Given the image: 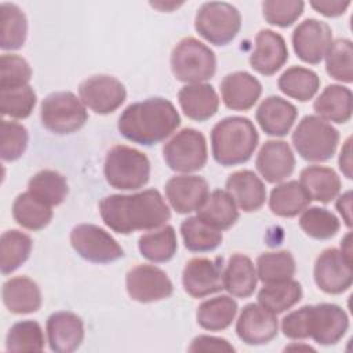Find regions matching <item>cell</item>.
<instances>
[{"instance_id": "1", "label": "cell", "mask_w": 353, "mask_h": 353, "mask_svg": "<svg viewBox=\"0 0 353 353\" xmlns=\"http://www.w3.org/2000/svg\"><path fill=\"white\" fill-rule=\"evenodd\" d=\"M99 214L103 223L120 234L157 229L171 218L170 207L157 189L106 196L99 201Z\"/></svg>"}, {"instance_id": "2", "label": "cell", "mask_w": 353, "mask_h": 353, "mask_svg": "<svg viewBox=\"0 0 353 353\" xmlns=\"http://www.w3.org/2000/svg\"><path fill=\"white\" fill-rule=\"evenodd\" d=\"M181 124L174 103L161 97L128 105L119 117V132L128 141L152 146L168 138Z\"/></svg>"}, {"instance_id": "3", "label": "cell", "mask_w": 353, "mask_h": 353, "mask_svg": "<svg viewBox=\"0 0 353 353\" xmlns=\"http://www.w3.org/2000/svg\"><path fill=\"white\" fill-rule=\"evenodd\" d=\"M349 328L346 312L334 303L305 305L281 320V331L290 339L312 338L319 345L338 343Z\"/></svg>"}, {"instance_id": "4", "label": "cell", "mask_w": 353, "mask_h": 353, "mask_svg": "<svg viewBox=\"0 0 353 353\" xmlns=\"http://www.w3.org/2000/svg\"><path fill=\"white\" fill-rule=\"evenodd\" d=\"M258 141L259 135L250 119L241 116L225 117L211 131L214 160L223 167L243 164L254 154Z\"/></svg>"}, {"instance_id": "5", "label": "cell", "mask_w": 353, "mask_h": 353, "mask_svg": "<svg viewBox=\"0 0 353 353\" xmlns=\"http://www.w3.org/2000/svg\"><path fill=\"white\" fill-rule=\"evenodd\" d=\"M103 174L112 188L137 190L149 181L150 161L143 152L135 148L116 145L106 153Z\"/></svg>"}, {"instance_id": "6", "label": "cell", "mask_w": 353, "mask_h": 353, "mask_svg": "<svg viewBox=\"0 0 353 353\" xmlns=\"http://www.w3.org/2000/svg\"><path fill=\"white\" fill-rule=\"evenodd\" d=\"M292 145L298 154L312 163L328 161L336 152L339 132L319 116H305L292 132Z\"/></svg>"}, {"instance_id": "7", "label": "cell", "mask_w": 353, "mask_h": 353, "mask_svg": "<svg viewBox=\"0 0 353 353\" xmlns=\"http://www.w3.org/2000/svg\"><path fill=\"white\" fill-rule=\"evenodd\" d=\"M176 80L197 84L210 80L216 70L214 51L194 37H185L174 47L170 58Z\"/></svg>"}, {"instance_id": "8", "label": "cell", "mask_w": 353, "mask_h": 353, "mask_svg": "<svg viewBox=\"0 0 353 353\" xmlns=\"http://www.w3.org/2000/svg\"><path fill=\"white\" fill-rule=\"evenodd\" d=\"M41 124L58 135L79 131L88 120L85 105L70 91H58L47 95L40 106Z\"/></svg>"}, {"instance_id": "9", "label": "cell", "mask_w": 353, "mask_h": 353, "mask_svg": "<svg viewBox=\"0 0 353 353\" xmlns=\"http://www.w3.org/2000/svg\"><path fill=\"white\" fill-rule=\"evenodd\" d=\"M240 28V11L226 1L201 4L194 18L196 32L215 46L229 44L237 36Z\"/></svg>"}, {"instance_id": "10", "label": "cell", "mask_w": 353, "mask_h": 353, "mask_svg": "<svg viewBox=\"0 0 353 353\" xmlns=\"http://www.w3.org/2000/svg\"><path fill=\"white\" fill-rule=\"evenodd\" d=\"M165 164L176 172L201 170L208 157L205 137L194 128H183L163 146Z\"/></svg>"}, {"instance_id": "11", "label": "cell", "mask_w": 353, "mask_h": 353, "mask_svg": "<svg viewBox=\"0 0 353 353\" xmlns=\"http://www.w3.org/2000/svg\"><path fill=\"white\" fill-rule=\"evenodd\" d=\"M70 244L83 259L94 263H110L124 256L110 233L92 223L76 225L70 232Z\"/></svg>"}, {"instance_id": "12", "label": "cell", "mask_w": 353, "mask_h": 353, "mask_svg": "<svg viewBox=\"0 0 353 353\" xmlns=\"http://www.w3.org/2000/svg\"><path fill=\"white\" fill-rule=\"evenodd\" d=\"M125 287L131 299L139 303H150L167 299L174 292V285L167 273L148 263H139L128 270Z\"/></svg>"}, {"instance_id": "13", "label": "cell", "mask_w": 353, "mask_h": 353, "mask_svg": "<svg viewBox=\"0 0 353 353\" xmlns=\"http://www.w3.org/2000/svg\"><path fill=\"white\" fill-rule=\"evenodd\" d=\"M81 102L98 114H109L117 110L127 98L124 84L109 74H95L79 85Z\"/></svg>"}, {"instance_id": "14", "label": "cell", "mask_w": 353, "mask_h": 353, "mask_svg": "<svg viewBox=\"0 0 353 353\" xmlns=\"http://www.w3.org/2000/svg\"><path fill=\"white\" fill-rule=\"evenodd\" d=\"M313 276L316 285L323 292L331 295L342 294L353 283L352 261L338 248H327L316 258Z\"/></svg>"}, {"instance_id": "15", "label": "cell", "mask_w": 353, "mask_h": 353, "mask_svg": "<svg viewBox=\"0 0 353 353\" xmlns=\"http://www.w3.org/2000/svg\"><path fill=\"white\" fill-rule=\"evenodd\" d=\"M183 290L193 298H204L207 295L223 290V259L199 256L186 262L182 272Z\"/></svg>"}, {"instance_id": "16", "label": "cell", "mask_w": 353, "mask_h": 353, "mask_svg": "<svg viewBox=\"0 0 353 353\" xmlns=\"http://www.w3.org/2000/svg\"><path fill=\"white\" fill-rule=\"evenodd\" d=\"M332 43V29L316 18L302 21L292 33V47L296 57L310 65H317L325 57Z\"/></svg>"}, {"instance_id": "17", "label": "cell", "mask_w": 353, "mask_h": 353, "mask_svg": "<svg viewBox=\"0 0 353 353\" xmlns=\"http://www.w3.org/2000/svg\"><path fill=\"white\" fill-rule=\"evenodd\" d=\"M279 321L274 313L259 303H248L243 307L237 323L236 334L245 345H265L277 336Z\"/></svg>"}, {"instance_id": "18", "label": "cell", "mask_w": 353, "mask_h": 353, "mask_svg": "<svg viewBox=\"0 0 353 353\" xmlns=\"http://www.w3.org/2000/svg\"><path fill=\"white\" fill-rule=\"evenodd\" d=\"M165 197L178 214L197 211L210 194L208 183L199 175H175L165 183Z\"/></svg>"}, {"instance_id": "19", "label": "cell", "mask_w": 353, "mask_h": 353, "mask_svg": "<svg viewBox=\"0 0 353 353\" xmlns=\"http://www.w3.org/2000/svg\"><path fill=\"white\" fill-rule=\"evenodd\" d=\"M48 346L57 353H72L77 350L84 339L83 320L73 312H55L46 324Z\"/></svg>"}, {"instance_id": "20", "label": "cell", "mask_w": 353, "mask_h": 353, "mask_svg": "<svg viewBox=\"0 0 353 353\" xmlns=\"http://www.w3.org/2000/svg\"><path fill=\"white\" fill-rule=\"evenodd\" d=\"M288 61V48L281 34L262 29L255 37V50L250 55L251 68L263 74L272 76Z\"/></svg>"}, {"instance_id": "21", "label": "cell", "mask_w": 353, "mask_h": 353, "mask_svg": "<svg viewBox=\"0 0 353 353\" xmlns=\"http://www.w3.org/2000/svg\"><path fill=\"white\" fill-rule=\"evenodd\" d=\"M255 165L265 181L279 183L294 172L295 156L285 141L269 139L261 146Z\"/></svg>"}, {"instance_id": "22", "label": "cell", "mask_w": 353, "mask_h": 353, "mask_svg": "<svg viewBox=\"0 0 353 353\" xmlns=\"http://www.w3.org/2000/svg\"><path fill=\"white\" fill-rule=\"evenodd\" d=\"M221 94L228 109L245 112L258 102L262 94V84L248 72H233L222 79Z\"/></svg>"}, {"instance_id": "23", "label": "cell", "mask_w": 353, "mask_h": 353, "mask_svg": "<svg viewBox=\"0 0 353 353\" xmlns=\"http://www.w3.org/2000/svg\"><path fill=\"white\" fill-rule=\"evenodd\" d=\"M296 117V108L287 99L276 95L265 98L255 113V119L262 131L272 137L287 135Z\"/></svg>"}, {"instance_id": "24", "label": "cell", "mask_w": 353, "mask_h": 353, "mask_svg": "<svg viewBox=\"0 0 353 353\" xmlns=\"http://www.w3.org/2000/svg\"><path fill=\"white\" fill-rule=\"evenodd\" d=\"M226 192L244 212L258 211L266 200V188L262 179L250 170H240L226 179Z\"/></svg>"}, {"instance_id": "25", "label": "cell", "mask_w": 353, "mask_h": 353, "mask_svg": "<svg viewBox=\"0 0 353 353\" xmlns=\"http://www.w3.org/2000/svg\"><path fill=\"white\" fill-rule=\"evenodd\" d=\"M178 102L185 116L196 121L211 119L219 108L216 91L205 83L183 85L178 92Z\"/></svg>"}, {"instance_id": "26", "label": "cell", "mask_w": 353, "mask_h": 353, "mask_svg": "<svg viewBox=\"0 0 353 353\" xmlns=\"http://www.w3.org/2000/svg\"><path fill=\"white\" fill-rule=\"evenodd\" d=\"M3 303L14 314L34 313L41 306V292L37 283L26 276L11 277L3 284Z\"/></svg>"}, {"instance_id": "27", "label": "cell", "mask_w": 353, "mask_h": 353, "mask_svg": "<svg viewBox=\"0 0 353 353\" xmlns=\"http://www.w3.org/2000/svg\"><path fill=\"white\" fill-rule=\"evenodd\" d=\"M313 109L320 119L343 124L350 120L353 97L347 87L339 84L327 85L313 102Z\"/></svg>"}, {"instance_id": "28", "label": "cell", "mask_w": 353, "mask_h": 353, "mask_svg": "<svg viewBox=\"0 0 353 353\" xmlns=\"http://www.w3.org/2000/svg\"><path fill=\"white\" fill-rule=\"evenodd\" d=\"M258 283L256 269L252 261L243 254H233L223 270V288L236 298H248Z\"/></svg>"}, {"instance_id": "29", "label": "cell", "mask_w": 353, "mask_h": 353, "mask_svg": "<svg viewBox=\"0 0 353 353\" xmlns=\"http://www.w3.org/2000/svg\"><path fill=\"white\" fill-rule=\"evenodd\" d=\"M299 183L310 200L330 203L341 192L338 174L324 165H309L301 171Z\"/></svg>"}, {"instance_id": "30", "label": "cell", "mask_w": 353, "mask_h": 353, "mask_svg": "<svg viewBox=\"0 0 353 353\" xmlns=\"http://www.w3.org/2000/svg\"><path fill=\"white\" fill-rule=\"evenodd\" d=\"M197 216L222 232L237 222L239 210L226 190L216 189L208 194L203 205L197 210Z\"/></svg>"}, {"instance_id": "31", "label": "cell", "mask_w": 353, "mask_h": 353, "mask_svg": "<svg viewBox=\"0 0 353 353\" xmlns=\"http://www.w3.org/2000/svg\"><path fill=\"white\" fill-rule=\"evenodd\" d=\"M237 302L229 295H219L201 302L196 312L197 324L208 331L228 328L236 317Z\"/></svg>"}, {"instance_id": "32", "label": "cell", "mask_w": 353, "mask_h": 353, "mask_svg": "<svg viewBox=\"0 0 353 353\" xmlns=\"http://www.w3.org/2000/svg\"><path fill=\"white\" fill-rule=\"evenodd\" d=\"M310 204V199L298 181H287L272 189L269 196L270 211L283 218L301 214Z\"/></svg>"}, {"instance_id": "33", "label": "cell", "mask_w": 353, "mask_h": 353, "mask_svg": "<svg viewBox=\"0 0 353 353\" xmlns=\"http://www.w3.org/2000/svg\"><path fill=\"white\" fill-rule=\"evenodd\" d=\"M138 248L141 255L150 262H168L178 250L175 229L171 225H164L142 234L138 240Z\"/></svg>"}, {"instance_id": "34", "label": "cell", "mask_w": 353, "mask_h": 353, "mask_svg": "<svg viewBox=\"0 0 353 353\" xmlns=\"http://www.w3.org/2000/svg\"><path fill=\"white\" fill-rule=\"evenodd\" d=\"M301 299L302 285L294 279L263 284L258 292V303L274 314L291 309Z\"/></svg>"}, {"instance_id": "35", "label": "cell", "mask_w": 353, "mask_h": 353, "mask_svg": "<svg viewBox=\"0 0 353 353\" xmlns=\"http://www.w3.org/2000/svg\"><path fill=\"white\" fill-rule=\"evenodd\" d=\"M12 216L25 229L41 230L51 222L52 210L30 192H23L12 203Z\"/></svg>"}, {"instance_id": "36", "label": "cell", "mask_w": 353, "mask_h": 353, "mask_svg": "<svg viewBox=\"0 0 353 353\" xmlns=\"http://www.w3.org/2000/svg\"><path fill=\"white\" fill-rule=\"evenodd\" d=\"M181 236L185 247L192 252L214 251L223 240L221 230L212 228L197 215L182 221Z\"/></svg>"}, {"instance_id": "37", "label": "cell", "mask_w": 353, "mask_h": 353, "mask_svg": "<svg viewBox=\"0 0 353 353\" xmlns=\"http://www.w3.org/2000/svg\"><path fill=\"white\" fill-rule=\"evenodd\" d=\"M32 239L26 233L11 229L0 239V268L3 274H10L22 266L32 251Z\"/></svg>"}, {"instance_id": "38", "label": "cell", "mask_w": 353, "mask_h": 353, "mask_svg": "<svg viewBox=\"0 0 353 353\" xmlns=\"http://www.w3.org/2000/svg\"><path fill=\"white\" fill-rule=\"evenodd\" d=\"M277 85L287 97L306 102L319 91L320 79L316 72L307 68L291 66L279 77Z\"/></svg>"}, {"instance_id": "39", "label": "cell", "mask_w": 353, "mask_h": 353, "mask_svg": "<svg viewBox=\"0 0 353 353\" xmlns=\"http://www.w3.org/2000/svg\"><path fill=\"white\" fill-rule=\"evenodd\" d=\"M0 47L4 51L19 50L28 36V19L25 12L12 3H1Z\"/></svg>"}, {"instance_id": "40", "label": "cell", "mask_w": 353, "mask_h": 353, "mask_svg": "<svg viewBox=\"0 0 353 353\" xmlns=\"http://www.w3.org/2000/svg\"><path fill=\"white\" fill-rule=\"evenodd\" d=\"M28 192H30L50 207H54L63 203L69 188L66 178L58 171L41 170L29 179Z\"/></svg>"}, {"instance_id": "41", "label": "cell", "mask_w": 353, "mask_h": 353, "mask_svg": "<svg viewBox=\"0 0 353 353\" xmlns=\"http://www.w3.org/2000/svg\"><path fill=\"white\" fill-rule=\"evenodd\" d=\"M296 265L290 251L263 252L256 259V276L263 283H277L292 279Z\"/></svg>"}, {"instance_id": "42", "label": "cell", "mask_w": 353, "mask_h": 353, "mask_svg": "<svg viewBox=\"0 0 353 353\" xmlns=\"http://www.w3.org/2000/svg\"><path fill=\"white\" fill-rule=\"evenodd\" d=\"M44 349V334L34 320H22L11 325L6 336L8 352H41Z\"/></svg>"}, {"instance_id": "43", "label": "cell", "mask_w": 353, "mask_h": 353, "mask_svg": "<svg viewBox=\"0 0 353 353\" xmlns=\"http://www.w3.org/2000/svg\"><path fill=\"white\" fill-rule=\"evenodd\" d=\"M327 73L342 83L353 81V44L349 39L334 40L325 52Z\"/></svg>"}, {"instance_id": "44", "label": "cell", "mask_w": 353, "mask_h": 353, "mask_svg": "<svg viewBox=\"0 0 353 353\" xmlns=\"http://www.w3.org/2000/svg\"><path fill=\"white\" fill-rule=\"evenodd\" d=\"M299 226L312 239L328 240L338 233L341 223L339 219L327 208L310 207L302 211Z\"/></svg>"}, {"instance_id": "45", "label": "cell", "mask_w": 353, "mask_h": 353, "mask_svg": "<svg viewBox=\"0 0 353 353\" xmlns=\"http://www.w3.org/2000/svg\"><path fill=\"white\" fill-rule=\"evenodd\" d=\"M36 102V92L29 84L0 90V110L3 116H10L12 119H26L33 112Z\"/></svg>"}, {"instance_id": "46", "label": "cell", "mask_w": 353, "mask_h": 353, "mask_svg": "<svg viewBox=\"0 0 353 353\" xmlns=\"http://www.w3.org/2000/svg\"><path fill=\"white\" fill-rule=\"evenodd\" d=\"M28 130L11 120H1L0 125V154L3 161H15L26 150Z\"/></svg>"}, {"instance_id": "47", "label": "cell", "mask_w": 353, "mask_h": 353, "mask_svg": "<svg viewBox=\"0 0 353 353\" xmlns=\"http://www.w3.org/2000/svg\"><path fill=\"white\" fill-rule=\"evenodd\" d=\"M303 8L305 3L298 0H266L262 3L265 21L280 28L291 26L303 14Z\"/></svg>"}, {"instance_id": "48", "label": "cell", "mask_w": 353, "mask_h": 353, "mask_svg": "<svg viewBox=\"0 0 353 353\" xmlns=\"http://www.w3.org/2000/svg\"><path fill=\"white\" fill-rule=\"evenodd\" d=\"M32 69L28 61L17 54H3L0 58V90L22 87L29 83Z\"/></svg>"}, {"instance_id": "49", "label": "cell", "mask_w": 353, "mask_h": 353, "mask_svg": "<svg viewBox=\"0 0 353 353\" xmlns=\"http://www.w3.org/2000/svg\"><path fill=\"white\" fill-rule=\"evenodd\" d=\"M189 352H234V347L225 339L210 335H199L190 342Z\"/></svg>"}, {"instance_id": "50", "label": "cell", "mask_w": 353, "mask_h": 353, "mask_svg": "<svg viewBox=\"0 0 353 353\" xmlns=\"http://www.w3.org/2000/svg\"><path fill=\"white\" fill-rule=\"evenodd\" d=\"M310 6L321 15L328 18H335L343 15L350 1H341V0H320V1H310Z\"/></svg>"}, {"instance_id": "51", "label": "cell", "mask_w": 353, "mask_h": 353, "mask_svg": "<svg viewBox=\"0 0 353 353\" xmlns=\"http://www.w3.org/2000/svg\"><path fill=\"white\" fill-rule=\"evenodd\" d=\"M338 165L342 174L347 179H352V138L350 137L345 141V145L341 149Z\"/></svg>"}, {"instance_id": "52", "label": "cell", "mask_w": 353, "mask_h": 353, "mask_svg": "<svg viewBox=\"0 0 353 353\" xmlns=\"http://www.w3.org/2000/svg\"><path fill=\"white\" fill-rule=\"evenodd\" d=\"M336 210L342 215L345 225L347 228L352 226V192L347 190L336 200Z\"/></svg>"}, {"instance_id": "53", "label": "cell", "mask_w": 353, "mask_h": 353, "mask_svg": "<svg viewBox=\"0 0 353 353\" xmlns=\"http://www.w3.org/2000/svg\"><path fill=\"white\" fill-rule=\"evenodd\" d=\"M350 237H352V234L347 233V234L342 239V241H341V250H339V251H341L347 259L352 261V243H350Z\"/></svg>"}]
</instances>
